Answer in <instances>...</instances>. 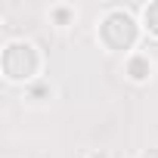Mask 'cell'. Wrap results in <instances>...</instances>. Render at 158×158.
<instances>
[{
    "label": "cell",
    "instance_id": "cell-1",
    "mask_svg": "<svg viewBox=\"0 0 158 158\" xmlns=\"http://www.w3.org/2000/svg\"><path fill=\"white\" fill-rule=\"evenodd\" d=\"M40 68V59H37V50L25 40H16L3 50V74L10 81H31Z\"/></svg>",
    "mask_w": 158,
    "mask_h": 158
},
{
    "label": "cell",
    "instance_id": "cell-2",
    "mask_svg": "<svg viewBox=\"0 0 158 158\" xmlns=\"http://www.w3.org/2000/svg\"><path fill=\"white\" fill-rule=\"evenodd\" d=\"M99 40H102L109 50H130V47L136 44V22H133L127 13L115 10V13H109V16L102 19V25H99Z\"/></svg>",
    "mask_w": 158,
    "mask_h": 158
},
{
    "label": "cell",
    "instance_id": "cell-3",
    "mask_svg": "<svg viewBox=\"0 0 158 158\" xmlns=\"http://www.w3.org/2000/svg\"><path fill=\"white\" fill-rule=\"evenodd\" d=\"M149 71H152V65H149V59H146V56H133V59L127 62V74L133 77V81H146Z\"/></svg>",
    "mask_w": 158,
    "mask_h": 158
},
{
    "label": "cell",
    "instance_id": "cell-4",
    "mask_svg": "<svg viewBox=\"0 0 158 158\" xmlns=\"http://www.w3.org/2000/svg\"><path fill=\"white\" fill-rule=\"evenodd\" d=\"M146 28L158 37V3H152V6H146Z\"/></svg>",
    "mask_w": 158,
    "mask_h": 158
},
{
    "label": "cell",
    "instance_id": "cell-5",
    "mask_svg": "<svg viewBox=\"0 0 158 158\" xmlns=\"http://www.w3.org/2000/svg\"><path fill=\"white\" fill-rule=\"evenodd\" d=\"M143 158H158V149H149V152H146Z\"/></svg>",
    "mask_w": 158,
    "mask_h": 158
}]
</instances>
